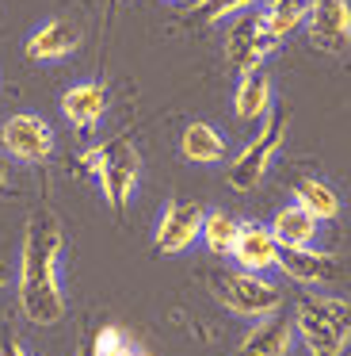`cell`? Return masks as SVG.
Returning <instances> with one entry per match:
<instances>
[{"instance_id": "5", "label": "cell", "mask_w": 351, "mask_h": 356, "mask_svg": "<svg viewBox=\"0 0 351 356\" xmlns=\"http://www.w3.org/2000/svg\"><path fill=\"white\" fill-rule=\"evenodd\" d=\"M214 299L237 318H267L282 307V295L279 287L271 284L267 276H256V272H241V268H229L214 276Z\"/></svg>"}, {"instance_id": "9", "label": "cell", "mask_w": 351, "mask_h": 356, "mask_svg": "<svg viewBox=\"0 0 351 356\" xmlns=\"http://www.w3.org/2000/svg\"><path fill=\"white\" fill-rule=\"evenodd\" d=\"M305 35L325 54H343L351 47V0H309Z\"/></svg>"}, {"instance_id": "14", "label": "cell", "mask_w": 351, "mask_h": 356, "mask_svg": "<svg viewBox=\"0 0 351 356\" xmlns=\"http://www.w3.org/2000/svg\"><path fill=\"white\" fill-rule=\"evenodd\" d=\"M286 280L302 287H320L336 276V261L328 253H320L317 245H305V249H279V268Z\"/></svg>"}, {"instance_id": "21", "label": "cell", "mask_w": 351, "mask_h": 356, "mask_svg": "<svg viewBox=\"0 0 351 356\" xmlns=\"http://www.w3.org/2000/svg\"><path fill=\"white\" fill-rule=\"evenodd\" d=\"M259 0H198L191 16L198 24H225V19H237L244 12H256Z\"/></svg>"}, {"instance_id": "20", "label": "cell", "mask_w": 351, "mask_h": 356, "mask_svg": "<svg viewBox=\"0 0 351 356\" xmlns=\"http://www.w3.org/2000/svg\"><path fill=\"white\" fill-rule=\"evenodd\" d=\"M237 230H241V218L237 215H229V211H206L198 241L206 245V253L229 257V249H233V241H237Z\"/></svg>"}, {"instance_id": "7", "label": "cell", "mask_w": 351, "mask_h": 356, "mask_svg": "<svg viewBox=\"0 0 351 356\" xmlns=\"http://www.w3.org/2000/svg\"><path fill=\"white\" fill-rule=\"evenodd\" d=\"M203 218H206L203 203H195V200H168L164 211H160V218H157V230H153V245H157V253H164V257L187 253V249L198 241V234H203Z\"/></svg>"}, {"instance_id": "25", "label": "cell", "mask_w": 351, "mask_h": 356, "mask_svg": "<svg viewBox=\"0 0 351 356\" xmlns=\"http://www.w3.org/2000/svg\"><path fill=\"white\" fill-rule=\"evenodd\" d=\"M73 356H92V353H88V345H76V348H73Z\"/></svg>"}, {"instance_id": "18", "label": "cell", "mask_w": 351, "mask_h": 356, "mask_svg": "<svg viewBox=\"0 0 351 356\" xmlns=\"http://www.w3.org/2000/svg\"><path fill=\"white\" fill-rule=\"evenodd\" d=\"M305 12H309V0H264V8H256V16L264 31L275 42H282L286 35L305 27Z\"/></svg>"}, {"instance_id": "24", "label": "cell", "mask_w": 351, "mask_h": 356, "mask_svg": "<svg viewBox=\"0 0 351 356\" xmlns=\"http://www.w3.org/2000/svg\"><path fill=\"white\" fill-rule=\"evenodd\" d=\"M4 177H8V161L0 157V188H4Z\"/></svg>"}, {"instance_id": "15", "label": "cell", "mask_w": 351, "mask_h": 356, "mask_svg": "<svg viewBox=\"0 0 351 356\" xmlns=\"http://www.w3.org/2000/svg\"><path fill=\"white\" fill-rule=\"evenodd\" d=\"M233 111L244 123H264L275 111V85L264 70H252V73H241V77H237Z\"/></svg>"}, {"instance_id": "6", "label": "cell", "mask_w": 351, "mask_h": 356, "mask_svg": "<svg viewBox=\"0 0 351 356\" xmlns=\"http://www.w3.org/2000/svg\"><path fill=\"white\" fill-rule=\"evenodd\" d=\"M53 127L38 111H15L0 123V146L12 161L23 165H42L53 154Z\"/></svg>"}, {"instance_id": "26", "label": "cell", "mask_w": 351, "mask_h": 356, "mask_svg": "<svg viewBox=\"0 0 351 356\" xmlns=\"http://www.w3.org/2000/svg\"><path fill=\"white\" fill-rule=\"evenodd\" d=\"M126 356H149V353H142V348H130V353Z\"/></svg>"}, {"instance_id": "22", "label": "cell", "mask_w": 351, "mask_h": 356, "mask_svg": "<svg viewBox=\"0 0 351 356\" xmlns=\"http://www.w3.org/2000/svg\"><path fill=\"white\" fill-rule=\"evenodd\" d=\"M130 341H126V333L119 330V325H103V330L96 333V341L88 345V353L92 356H126L130 353Z\"/></svg>"}, {"instance_id": "29", "label": "cell", "mask_w": 351, "mask_h": 356, "mask_svg": "<svg viewBox=\"0 0 351 356\" xmlns=\"http://www.w3.org/2000/svg\"><path fill=\"white\" fill-rule=\"evenodd\" d=\"M348 345H351V333H348Z\"/></svg>"}, {"instance_id": "11", "label": "cell", "mask_w": 351, "mask_h": 356, "mask_svg": "<svg viewBox=\"0 0 351 356\" xmlns=\"http://www.w3.org/2000/svg\"><path fill=\"white\" fill-rule=\"evenodd\" d=\"M279 241L267 230L264 222H241L237 230V241L229 249V261L241 272H256V276H267V272L279 268Z\"/></svg>"}, {"instance_id": "8", "label": "cell", "mask_w": 351, "mask_h": 356, "mask_svg": "<svg viewBox=\"0 0 351 356\" xmlns=\"http://www.w3.org/2000/svg\"><path fill=\"white\" fill-rule=\"evenodd\" d=\"M275 39L264 31L256 12H244V16L229 19L225 27V62L233 65V73H252V70H264V62L271 58Z\"/></svg>"}, {"instance_id": "10", "label": "cell", "mask_w": 351, "mask_h": 356, "mask_svg": "<svg viewBox=\"0 0 351 356\" xmlns=\"http://www.w3.org/2000/svg\"><path fill=\"white\" fill-rule=\"evenodd\" d=\"M76 47H80V27H76L73 19H61V16L42 19V24L23 39V54H27L31 62H42V65L73 58Z\"/></svg>"}, {"instance_id": "1", "label": "cell", "mask_w": 351, "mask_h": 356, "mask_svg": "<svg viewBox=\"0 0 351 356\" xmlns=\"http://www.w3.org/2000/svg\"><path fill=\"white\" fill-rule=\"evenodd\" d=\"M61 249L65 230L50 207H38L23 230L15 295L31 325H58L65 318V284H61Z\"/></svg>"}, {"instance_id": "12", "label": "cell", "mask_w": 351, "mask_h": 356, "mask_svg": "<svg viewBox=\"0 0 351 356\" xmlns=\"http://www.w3.org/2000/svg\"><path fill=\"white\" fill-rule=\"evenodd\" d=\"M294 322H290L282 310L267 318H256V322L244 330V337L237 341L233 356H290L294 353Z\"/></svg>"}, {"instance_id": "13", "label": "cell", "mask_w": 351, "mask_h": 356, "mask_svg": "<svg viewBox=\"0 0 351 356\" xmlns=\"http://www.w3.org/2000/svg\"><path fill=\"white\" fill-rule=\"evenodd\" d=\"M107 104H111V92L99 77H84L76 85H69L61 92V115L69 119V127L76 131H96L107 115Z\"/></svg>"}, {"instance_id": "28", "label": "cell", "mask_w": 351, "mask_h": 356, "mask_svg": "<svg viewBox=\"0 0 351 356\" xmlns=\"http://www.w3.org/2000/svg\"><path fill=\"white\" fill-rule=\"evenodd\" d=\"M107 4H111V8H114V4H119V0H107Z\"/></svg>"}, {"instance_id": "19", "label": "cell", "mask_w": 351, "mask_h": 356, "mask_svg": "<svg viewBox=\"0 0 351 356\" xmlns=\"http://www.w3.org/2000/svg\"><path fill=\"white\" fill-rule=\"evenodd\" d=\"M294 203L305 207L317 222H332L340 215V195L332 184H325L320 177H298L294 180Z\"/></svg>"}, {"instance_id": "16", "label": "cell", "mask_w": 351, "mask_h": 356, "mask_svg": "<svg viewBox=\"0 0 351 356\" xmlns=\"http://www.w3.org/2000/svg\"><path fill=\"white\" fill-rule=\"evenodd\" d=\"M180 154H183V161H191V165H221L229 154V142L214 123L195 119V123H187L180 134Z\"/></svg>"}, {"instance_id": "17", "label": "cell", "mask_w": 351, "mask_h": 356, "mask_svg": "<svg viewBox=\"0 0 351 356\" xmlns=\"http://www.w3.org/2000/svg\"><path fill=\"white\" fill-rule=\"evenodd\" d=\"M267 230L275 234L282 249H305V245H317V234H320V222L309 215L305 207L298 203H286V207L275 211V218L267 222Z\"/></svg>"}, {"instance_id": "27", "label": "cell", "mask_w": 351, "mask_h": 356, "mask_svg": "<svg viewBox=\"0 0 351 356\" xmlns=\"http://www.w3.org/2000/svg\"><path fill=\"white\" fill-rule=\"evenodd\" d=\"M4 280H8V272H4V264H0V287H4Z\"/></svg>"}, {"instance_id": "4", "label": "cell", "mask_w": 351, "mask_h": 356, "mask_svg": "<svg viewBox=\"0 0 351 356\" xmlns=\"http://www.w3.org/2000/svg\"><path fill=\"white\" fill-rule=\"evenodd\" d=\"M286 134H290V115L286 111H271V115L256 127V134L241 146V154L229 161V172H225L229 188L241 192V195L256 192V188L264 184V177L271 172V161L279 157Z\"/></svg>"}, {"instance_id": "23", "label": "cell", "mask_w": 351, "mask_h": 356, "mask_svg": "<svg viewBox=\"0 0 351 356\" xmlns=\"http://www.w3.org/2000/svg\"><path fill=\"white\" fill-rule=\"evenodd\" d=\"M0 356H31L27 345H23L19 337H12V333H0Z\"/></svg>"}, {"instance_id": "2", "label": "cell", "mask_w": 351, "mask_h": 356, "mask_svg": "<svg viewBox=\"0 0 351 356\" xmlns=\"http://www.w3.org/2000/svg\"><path fill=\"white\" fill-rule=\"evenodd\" d=\"M76 165L96 177L103 203L114 215H122L126 203L134 200V192H137V180H142V157H137L134 142H130L126 134H114V138H107V142L88 146L76 157Z\"/></svg>"}, {"instance_id": "3", "label": "cell", "mask_w": 351, "mask_h": 356, "mask_svg": "<svg viewBox=\"0 0 351 356\" xmlns=\"http://www.w3.org/2000/svg\"><path fill=\"white\" fill-rule=\"evenodd\" d=\"M290 322H294V337L305 341L309 356H343L351 333V302L336 295H305Z\"/></svg>"}]
</instances>
